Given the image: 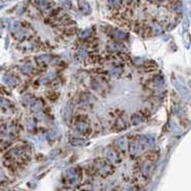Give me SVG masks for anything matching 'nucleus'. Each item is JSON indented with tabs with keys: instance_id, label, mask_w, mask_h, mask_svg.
<instances>
[{
	"instance_id": "7",
	"label": "nucleus",
	"mask_w": 191,
	"mask_h": 191,
	"mask_svg": "<svg viewBox=\"0 0 191 191\" xmlns=\"http://www.w3.org/2000/svg\"><path fill=\"white\" fill-rule=\"evenodd\" d=\"M109 53H119V52H125L126 48L125 46L122 44L121 42H118V41H114V42L109 43L106 47Z\"/></svg>"
},
{
	"instance_id": "11",
	"label": "nucleus",
	"mask_w": 191,
	"mask_h": 191,
	"mask_svg": "<svg viewBox=\"0 0 191 191\" xmlns=\"http://www.w3.org/2000/svg\"><path fill=\"white\" fill-rule=\"evenodd\" d=\"M4 83H5L7 86L10 87H15L17 85H18V80L13 76H5L4 77Z\"/></svg>"
},
{
	"instance_id": "9",
	"label": "nucleus",
	"mask_w": 191,
	"mask_h": 191,
	"mask_svg": "<svg viewBox=\"0 0 191 191\" xmlns=\"http://www.w3.org/2000/svg\"><path fill=\"white\" fill-rule=\"evenodd\" d=\"M106 155H107V158L110 163H118L120 160V152L117 150L116 148L114 147H109V149L106 150ZM121 162V160H120Z\"/></svg>"
},
{
	"instance_id": "4",
	"label": "nucleus",
	"mask_w": 191,
	"mask_h": 191,
	"mask_svg": "<svg viewBox=\"0 0 191 191\" xmlns=\"http://www.w3.org/2000/svg\"><path fill=\"white\" fill-rule=\"evenodd\" d=\"M144 148H145V146L143 145L140 137L135 138L134 140L131 141V143H129V150H130V153L132 156H139L143 152Z\"/></svg>"
},
{
	"instance_id": "13",
	"label": "nucleus",
	"mask_w": 191,
	"mask_h": 191,
	"mask_svg": "<svg viewBox=\"0 0 191 191\" xmlns=\"http://www.w3.org/2000/svg\"><path fill=\"white\" fill-rule=\"evenodd\" d=\"M79 5H80V9H81V11H83L85 15H87V12L90 11V7H89V4L87 3V2L83 1V0H80Z\"/></svg>"
},
{
	"instance_id": "3",
	"label": "nucleus",
	"mask_w": 191,
	"mask_h": 191,
	"mask_svg": "<svg viewBox=\"0 0 191 191\" xmlns=\"http://www.w3.org/2000/svg\"><path fill=\"white\" fill-rule=\"evenodd\" d=\"M94 169L100 176L107 177L112 173V165L107 160L103 158H98L94 162Z\"/></svg>"
},
{
	"instance_id": "8",
	"label": "nucleus",
	"mask_w": 191,
	"mask_h": 191,
	"mask_svg": "<svg viewBox=\"0 0 191 191\" xmlns=\"http://www.w3.org/2000/svg\"><path fill=\"white\" fill-rule=\"evenodd\" d=\"M110 37L114 41L123 42L124 40H126L128 38V34L126 32L122 31V30H112V31H110Z\"/></svg>"
},
{
	"instance_id": "2",
	"label": "nucleus",
	"mask_w": 191,
	"mask_h": 191,
	"mask_svg": "<svg viewBox=\"0 0 191 191\" xmlns=\"http://www.w3.org/2000/svg\"><path fill=\"white\" fill-rule=\"evenodd\" d=\"M91 87L96 93L101 96H106L109 92V84L105 78L94 77L91 79Z\"/></svg>"
},
{
	"instance_id": "6",
	"label": "nucleus",
	"mask_w": 191,
	"mask_h": 191,
	"mask_svg": "<svg viewBox=\"0 0 191 191\" xmlns=\"http://www.w3.org/2000/svg\"><path fill=\"white\" fill-rule=\"evenodd\" d=\"M129 120L126 117L125 114H120L118 117H117V120L114 122V128H116L117 131H123L125 129H127L129 127Z\"/></svg>"
},
{
	"instance_id": "17",
	"label": "nucleus",
	"mask_w": 191,
	"mask_h": 191,
	"mask_svg": "<svg viewBox=\"0 0 191 191\" xmlns=\"http://www.w3.org/2000/svg\"><path fill=\"white\" fill-rule=\"evenodd\" d=\"M27 126H28V128H29V130L30 129H34L36 127V122H35V120L34 119H29L27 121Z\"/></svg>"
},
{
	"instance_id": "5",
	"label": "nucleus",
	"mask_w": 191,
	"mask_h": 191,
	"mask_svg": "<svg viewBox=\"0 0 191 191\" xmlns=\"http://www.w3.org/2000/svg\"><path fill=\"white\" fill-rule=\"evenodd\" d=\"M114 148L120 153H126L129 149V139L128 137L123 136L114 141Z\"/></svg>"
},
{
	"instance_id": "12",
	"label": "nucleus",
	"mask_w": 191,
	"mask_h": 191,
	"mask_svg": "<svg viewBox=\"0 0 191 191\" xmlns=\"http://www.w3.org/2000/svg\"><path fill=\"white\" fill-rule=\"evenodd\" d=\"M22 72L24 74H26V75H33V74H35V68H34L33 66H32V63H28L26 64H24L22 68Z\"/></svg>"
},
{
	"instance_id": "1",
	"label": "nucleus",
	"mask_w": 191,
	"mask_h": 191,
	"mask_svg": "<svg viewBox=\"0 0 191 191\" xmlns=\"http://www.w3.org/2000/svg\"><path fill=\"white\" fill-rule=\"evenodd\" d=\"M75 128L79 134L83 135V136H88L92 131L88 116L85 114H80L79 116L76 117Z\"/></svg>"
},
{
	"instance_id": "15",
	"label": "nucleus",
	"mask_w": 191,
	"mask_h": 191,
	"mask_svg": "<svg viewBox=\"0 0 191 191\" xmlns=\"http://www.w3.org/2000/svg\"><path fill=\"white\" fill-rule=\"evenodd\" d=\"M72 142L73 145H82L84 143V140L82 139L81 137H74L72 138V140H70Z\"/></svg>"
},
{
	"instance_id": "16",
	"label": "nucleus",
	"mask_w": 191,
	"mask_h": 191,
	"mask_svg": "<svg viewBox=\"0 0 191 191\" xmlns=\"http://www.w3.org/2000/svg\"><path fill=\"white\" fill-rule=\"evenodd\" d=\"M7 132V126L2 120H0V134H5Z\"/></svg>"
},
{
	"instance_id": "14",
	"label": "nucleus",
	"mask_w": 191,
	"mask_h": 191,
	"mask_svg": "<svg viewBox=\"0 0 191 191\" xmlns=\"http://www.w3.org/2000/svg\"><path fill=\"white\" fill-rule=\"evenodd\" d=\"M0 107L3 110H8L11 107V103L8 100L3 99V98H0Z\"/></svg>"
},
{
	"instance_id": "10",
	"label": "nucleus",
	"mask_w": 191,
	"mask_h": 191,
	"mask_svg": "<svg viewBox=\"0 0 191 191\" xmlns=\"http://www.w3.org/2000/svg\"><path fill=\"white\" fill-rule=\"evenodd\" d=\"M145 118L146 117L142 114V112H138L136 114H132L130 121H131V124H132V125L137 126V125H139V124L143 123V122L145 121Z\"/></svg>"
}]
</instances>
